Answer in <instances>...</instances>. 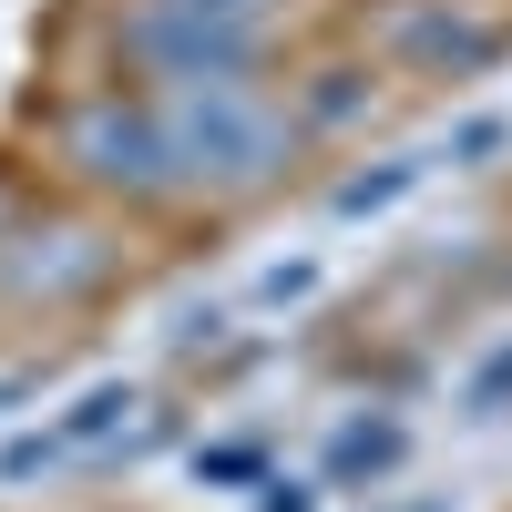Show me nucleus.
<instances>
[{
	"mask_svg": "<svg viewBox=\"0 0 512 512\" xmlns=\"http://www.w3.org/2000/svg\"><path fill=\"white\" fill-rule=\"evenodd\" d=\"M175 11H195V21H226V31H267V21H277V0H175Z\"/></svg>",
	"mask_w": 512,
	"mask_h": 512,
	"instance_id": "nucleus-14",
	"label": "nucleus"
},
{
	"mask_svg": "<svg viewBox=\"0 0 512 512\" xmlns=\"http://www.w3.org/2000/svg\"><path fill=\"white\" fill-rule=\"evenodd\" d=\"M400 461H410V420H390V410H359V420L328 431V482L338 492H379Z\"/></svg>",
	"mask_w": 512,
	"mask_h": 512,
	"instance_id": "nucleus-6",
	"label": "nucleus"
},
{
	"mask_svg": "<svg viewBox=\"0 0 512 512\" xmlns=\"http://www.w3.org/2000/svg\"><path fill=\"white\" fill-rule=\"evenodd\" d=\"M256 512H318V482H297V472H267V482H256Z\"/></svg>",
	"mask_w": 512,
	"mask_h": 512,
	"instance_id": "nucleus-15",
	"label": "nucleus"
},
{
	"mask_svg": "<svg viewBox=\"0 0 512 512\" xmlns=\"http://www.w3.org/2000/svg\"><path fill=\"white\" fill-rule=\"evenodd\" d=\"M379 52L420 82H482L502 62V21H482L472 0H400L379 21Z\"/></svg>",
	"mask_w": 512,
	"mask_h": 512,
	"instance_id": "nucleus-4",
	"label": "nucleus"
},
{
	"mask_svg": "<svg viewBox=\"0 0 512 512\" xmlns=\"http://www.w3.org/2000/svg\"><path fill=\"white\" fill-rule=\"evenodd\" d=\"M113 52L144 93H185V82H246L267 62V31H226V21H195L175 0H123L113 21Z\"/></svg>",
	"mask_w": 512,
	"mask_h": 512,
	"instance_id": "nucleus-3",
	"label": "nucleus"
},
{
	"mask_svg": "<svg viewBox=\"0 0 512 512\" xmlns=\"http://www.w3.org/2000/svg\"><path fill=\"white\" fill-rule=\"evenodd\" d=\"M441 175V144H420V154H379V164H359V175H338L328 185V216H390V205L400 195H420V185H431Z\"/></svg>",
	"mask_w": 512,
	"mask_h": 512,
	"instance_id": "nucleus-8",
	"label": "nucleus"
},
{
	"mask_svg": "<svg viewBox=\"0 0 512 512\" xmlns=\"http://www.w3.org/2000/svg\"><path fill=\"white\" fill-rule=\"evenodd\" d=\"M144 410V390L134 379H93V390H72V410L52 420V431H31V441H11L0 451V472H52V461H82V451H103V441H123V420Z\"/></svg>",
	"mask_w": 512,
	"mask_h": 512,
	"instance_id": "nucleus-5",
	"label": "nucleus"
},
{
	"mask_svg": "<svg viewBox=\"0 0 512 512\" xmlns=\"http://www.w3.org/2000/svg\"><path fill=\"white\" fill-rule=\"evenodd\" d=\"M164 103V144H175V185L185 195H256L287 175L297 154V103H277L267 82H185Z\"/></svg>",
	"mask_w": 512,
	"mask_h": 512,
	"instance_id": "nucleus-1",
	"label": "nucleus"
},
{
	"mask_svg": "<svg viewBox=\"0 0 512 512\" xmlns=\"http://www.w3.org/2000/svg\"><path fill=\"white\" fill-rule=\"evenodd\" d=\"M195 482H267V451H256V441H195Z\"/></svg>",
	"mask_w": 512,
	"mask_h": 512,
	"instance_id": "nucleus-12",
	"label": "nucleus"
},
{
	"mask_svg": "<svg viewBox=\"0 0 512 512\" xmlns=\"http://www.w3.org/2000/svg\"><path fill=\"white\" fill-rule=\"evenodd\" d=\"M52 144H62V164H72L93 195H123V205L185 195V185H175V144H164V103H154V93H93V103H72Z\"/></svg>",
	"mask_w": 512,
	"mask_h": 512,
	"instance_id": "nucleus-2",
	"label": "nucleus"
},
{
	"mask_svg": "<svg viewBox=\"0 0 512 512\" xmlns=\"http://www.w3.org/2000/svg\"><path fill=\"white\" fill-rule=\"evenodd\" d=\"M93 277H103V246L72 236V226L31 236V256H0V287H11V297H72V287H93Z\"/></svg>",
	"mask_w": 512,
	"mask_h": 512,
	"instance_id": "nucleus-7",
	"label": "nucleus"
},
{
	"mask_svg": "<svg viewBox=\"0 0 512 512\" xmlns=\"http://www.w3.org/2000/svg\"><path fill=\"white\" fill-rule=\"evenodd\" d=\"M318 287H328V267H318V256H277V267L256 277V308H308Z\"/></svg>",
	"mask_w": 512,
	"mask_h": 512,
	"instance_id": "nucleus-11",
	"label": "nucleus"
},
{
	"mask_svg": "<svg viewBox=\"0 0 512 512\" xmlns=\"http://www.w3.org/2000/svg\"><path fill=\"white\" fill-rule=\"evenodd\" d=\"M502 410H512V338H502V349H482L472 379H461V420H502Z\"/></svg>",
	"mask_w": 512,
	"mask_h": 512,
	"instance_id": "nucleus-10",
	"label": "nucleus"
},
{
	"mask_svg": "<svg viewBox=\"0 0 512 512\" xmlns=\"http://www.w3.org/2000/svg\"><path fill=\"white\" fill-rule=\"evenodd\" d=\"M318 93L297 103V134H328V123H349V113H369L379 103V72L369 62H328V72H308Z\"/></svg>",
	"mask_w": 512,
	"mask_h": 512,
	"instance_id": "nucleus-9",
	"label": "nucleus"
},
{
	"mask_svg": "<svg viewBox=\"0 0 512 512\" xmlns=\"http://www.w3.org/2000/svg\"><path fill=\"white\" fill-rule=\"evenodd\" d=\"M512 144V123L502 113H472V123H451V144H441V164H492Z\"/></svg>",
	"mask_w": 512,
	"mask_h": 512,
	"instance_id": "nucleus-13",
	"label": "nucleus"
}]
</instances>
